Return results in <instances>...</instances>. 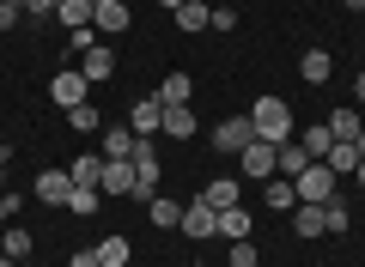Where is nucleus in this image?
I'll return each mask as SVG.
<instances>
[{"label": "nucleus", "mask_w": 365, "mask_h": 267, "mask_svg": "<svg viewBox=\"0 0 365 267\" xmlns=\"http://www.w3.org/2000/svg\"><path fill=\"white\" fill-rule=\"evenodd\" d=\"M213 146H220L225 158H237L244 146H256V122H250V115H225V122L213 127Z\"/></svg>", "instance_id": "7ed1b4c3"}, {"label": "nucleus", "mask_w": 365, "mask_h": 267, "mask_svg": "<svg viewBox=\"0 0 365 267\" xmlns=\"http://www.w3.org/2000/svg\"><path fill=\"white\" fill-rule=\"evenodd\" d=\"M250 122H256V140H268V146H287L292 134H299L287 98H256V103H250Z\"/></svg>", "instance_id": "f257e3e1"}, {"label": "nucleus", "mask_w": 365, "mask_h": 267, "mask_svg": "<svg viewBox=\"0 0 365 267\" xmlns=\"http://www.w3.org/2000/svg\"><path fill=\"white\" fill-rule=\"evenodd\" d=\"M98 201H104V189H73V194H67V213L91 219V213H98Z\"/></svg>", "instance_id": "7c9ffc66"}, {"label": "nucleus", "mask_w": 365, "mask_h": 267, "mask_svg": "<svg viewBox=\"0 0 365 267\" xmlns=\"http://www.w3.org/2000/svg\"><path fill=\"white\" fill-rule=\"evenodd\" d=\"M237 194H244V189H237L232 177H220V182H207V189H201V201H207L213 213H220V206H244V201H237Z\"/></svg>", "instance_id": "5701e85b"}, {"label": "nucleus", "mask_w": 365, "mask_h": 267, "mask_svg": "<svg viewBox=\"0 0 365 267\" xmlns=\"http://www.w3.org/2000/svg\"><path fill=\"white\" fill-rule=\"evenodd\" d=\"M158 6H170V13H177V6H182V0H158Z\"/></svg>", "instance_id": "58836bf2"}, {"label": "nucleus", "mask_w": 365, "mask_h": 267, "mask_svg": "<svg viewBox=\"0 0 365 267\" xmlns=\"http://www.w3.org/2000/svg\"><path fill=\"white\" fill-rule=\"evenodd\" d=\"M299 146L311 158H329V146H335V134H329V122H317V127H299Z\"/></svg>", "instance_id": "393cba45"}, {"label": "nucleus", "mask_w": 365, "mask_h": 267, "mask_svg": "<svg viewBox=\"0 0 365 267\" xmlns=\"http://www.w3.org/2000/svg\"><path fill=\"white\" fill-rule=\"evenodd\" d=\"M213 219H220V213H213V206L207 201H195V206H182V237H213Z\"/></svg>", "instance_id": "4468645a"}, {"label": "nucleus", "mask_w": 365, "mask_h": 267, "mask_svg": "<svg viewBox=\"0 0 365 267\" xmlns=\"http://www.w3.org/2000/svg\"><path fill=\"white\" fill-rule=\"evenodd\" d=\"M91 249H98V261H104V267H128L134 243H128V237H116V231H110V237H98V243H91Z\"/></svg>", "instance_id": "a211bd4d"}, {"label": "nucleus", "mask_w": 365, "mask_h": 267, "mask_svg": "<svg viewBox=\"0 0 365 267\" xmlns=\"http://www.w3.org/2000/svg\"><path fill=\"white\" fill-rule=\"evenodd\" d=\"M165 134H170V140H189V134H201V127H195V110H189V103L165 110Z\"/></svg>", "instance_id": "b1692460"}, {"label": "nucleus", "mask_w": 365, "mask_h": 267, "mask_svg": "<svg viewBox=\"0 0 365 267\" xmlns=\"http://www.w3.org/2000/svg\"><path fill=\"white\" fill-rule=\"evenodd\" d=\"M311 164H317V158L304 152V146H299V134H292V140L280 146V170H274V177H304V170H311Z\"/></svg>", "instance_id": "dca6fc26"}, {"label": "nucleus", "mask_w": 365, "mask_h": 267, "mask_svg": "<svg viewBox=\"0 0 365 267\" xmlns=\"http://www.w3.org/2000/svg\"><path fill=\"white\" fill-rule=\"evenodd\" d=\"M146 219H153L158 231H170V225H182V201H170V194H153V201H146Z\"/></svg>", "instance_id": "6ab92c4d"}, {"label": "nucleus", "mask_w": 365, "mask_h": 267, "mask_svg": "<svg viewBox=\"0 0 365 267\" xmlns=\"http://www.w3.org/2000/svg\"><path fill=\"white\" fill-rule=\"evenodd\" d=\"M329 134L335 140H359V110H335L329 115Z\"/></svg>", "instance_id": "c85d7f7f"}, {"label": "nucleus", "mask_w": 365, "mask_h": 267, "mask_svg": "<svg viewBox=\"0 0 365 267\" xmlns=\"http://www.w3.org/2000/svg\"><path fill=\"white\" fill-rule=\"evenodd\" d=\"M13 213H19V194H6V189H0V225H6Z\"/></svg>", "instance_id": "72a5a7b5"}, {"label": "nucleus", "mask_w": 365, "mask_h": 267, "mask_svg": "<svg viewBox=\"0 0 365 267\" xmlns=\"http://www.w3.org/2000/svg\"><path fill=\"white\" fill-rule=\"evenodd\" d=\"M189 91H195V79H189V73H170V79H165V85H158V91H153V98H158V103H165V110H177V103H189Z\"/></svg>", "instance_id": "4be33fe9"}, {"label": "nucleus", "mask_w": 365, "mask_h": 267, "mask_svg": "<svg viewBox=\"0 0 365 267\" xmlns=\"http://www.w3.org/2000/svg\"><path fill=\"white\" fill-rule=\"evenodd\" d=\"M19 267H31V261H19Z\"/></svg>", "instance_id": "ea45409f"}, {"label": "nucleus", "mask_w": 365, "mask_h": 267, "mask_svg": "<svg viewBox=\"0 0 365 267\" xmlns=\"http://www.w3.org/2000/svg\"><path fill=\"white\" fill-rule=\"evenodd\" d=\"M67 127H73V134H104V115L91 110V103H73V110H67Z\"/></svg>", "instance_id": "a878e982"}, {"label": "nucleus", "mask_w": 365, "mask_h": 267, "mask_svg": "<svg viewBox=\"0 0 365 267\" xmlns=\"http://www.w3.org/2000/svg\"><path fill=\"white\" fill-rule=\"evenodd\" d=\"M134 127H116V134H104V158H134Z\"/></svg>", "instance_id": "bb28decb"}, {"label": "nucleus", "mask_w": 365, "mask_h": 267, "mask_svg": "<svg viewBox=\"0 0 365 267\" xmlns=\"http://www.w3.org/2000/svg\"><path fill=\"white\" fill-rule=\"evenodd\" d=\"M237 170H244L250 182H268L274 170H280V146H268V140H256V146H244V152H237Z\"/></svg>", "instance_id": "20e7f679"}, {"label": "nucleus", "mask_w": 365, "mask_h": 267, "mask_svg": "<svg viewBox=\"0 0 365 267\" xmlns=\"http://www.w3.org/2000/svg\"><path fill=\"white\" fill-rule=\"evenodd\" d=\"M359 158H365V146H359V140H335L323 164L335 170V177H353V170H359Z\"/></svg>", "instance_id": "f8f14e48"}, {"label": "nucleus", "mask_w": 365, "mask_h": 267, "mask_svg": "<svg viewBox=\"0 0 365 267\" xmlns=\"http://www.w3.org/2000/svg\"><path fill=\"white\" fill-rule=\"evenodd\" d=\"M177 25L182 31H213V6H207V0H182V6H177Z\"/></svg>", "instance_id": "aec40b11"}, {"label": "nucleus", "mask_w": 365, "mask_h": 267, "mask_svg": "<svg viewBox=\"0 0 365 267\" xmlns=\"http://www.w3.org/2000/svg\"><path fill=\"white\" fill-rule=\"evenodd\" d=\"M0 255H13V261H31V231H0Z\"/></svg>", "instance_id": "c756f323"}, {"label": "nucleus", "mask_w": 365, "mask_h": 267, "mask_svg": "<svg viewBox=\"0 0 365 267\" xmlns=\"http://www.w3.org/2000/svg\"><path fill=\"white\" fill-rule=\"evenodd\" d=\"M49 98L61 103V110H73V103H86V73H79V67H67V73H55V79H49Z\"/></svg>", "instance_id": "0eeeda50"}, {"label": "nucleus", "mask_w": 365, "mask_h": 267, "mask_svg": "<svg viewBox=\"0 0 365 267\" xmlns=\"http://www.w3.org/2000/svg\"><path fill=\"white\" fill-rule=\"evenodd\" d=\"M213 237L244 243V237H250V213H244V206H220V219H213Z\"/></svg>", "instance_id": "2eb2a0df"}, {"label": "nucleus", "mask_w": 365, "mask_h": 267, "mask_svg": "<svg viewBox=\"0 0 365 267\" xmlns=\"http://www.w3.org/2000/svg\"><path fill=\"white\" fill-rule=\"evenodd\" d=\"M67 177H73V189H98V177H104V152H79L73 164H67Z\"/></svg>", "instance_id": "ddd939ff"}, {"label": "nucleus", "mask_w": 365, "mask_h": 267, "mask_svg": "<svg viewBox=\"0 0 365 267\" xmlns=\"http://www.w3.org/2000/svg\"><path fill=\"white\" fill-rule=\"evenodd\" d=\"M262 201H268V213H292V206H299L292 177H268V182H262Z\"/></svg>", "instance_id": "9b49d317"}, {"label": "nucleus", "mask_w": 365, "mask_h": 267, "mask_svg": "<svg viewBox=\"0 0 365 267\" xmlns=\"http://www.w3.org/2000/svg\"><path fill=\"white\" fill-rule=\"evenodd\" d=\"M67 194H73V177L67 170H37V201L43 206H67Z\"/></svg>", "instance_id": "6e6552de"}, {"label": "nucleus", "mask_w": 365, "mask_h": 267, "mask_svg": "<svg viewBox=\"0 0 365 267\" xmlns=\"http://www.w3.org/2000/svg\"><path fill=\"white\" fill-rule=\"evenodd\" d=\"M55 6H61V0H25V19H49Z\"/></svg>", "instance_id": "473e14b6"}, {"label": "nucleus", "mask_w": 365, "mask_h": 267, "mask_svg": "<svg viewBox=\"0 0 365 267\" xmlns=\"http://www.w3.org/2000/svg\"><path fill=\"white\" fill-rule=\"evenodd\" d=\"M353 182H359V189H365V158H359V170H353Z\"/></svg>", "instance_id": "e433bc0d"}, {"label": "nucleus", "mask_w": 365, "mask_h": 267, "mask_svg": "<svg viewBox=\"0 0 365 267\" xmlns=\"http://www.w3.org/2000/svg\"><path fill=\"white\" fill-rule=\"evenodd\" d=\"M292 189H299V201L323 206V201H335V194H341V177H335V170L323 164V158H317V164L304 170V177H292Z\"/></svg>", "instance_id": "f03ea898"}, {"label": "nucleus", "mask_w": 365, "mask_h": 267, "mask_svg": "<svg viewBox=\"0 0 365 267\" xmlns=\"http://www.w3.org/2000/svg\"><path fill=\"white\" fill-rule=\"evenodd\" d=\"M341 6H347V13H365V0H341Z\"/></svg>", "instance_id": "c9c22d12"}, {"label": "nucleus", "mask_w": 365, "mask_h": 267, "mask_svg": "<svg viewBox=\"0 0 365 267\" xmlns=\"http://www.w3.org/2000/svg\"><path fill=\"white\" fill-rule=\"evenodd\" d=\"M128 25H134L128 0H98V13H91V31H98V37H122Z\"/></svg>", "instance_id": "39448f33"}, {"label": "nucleus", "mask_w": 365, "mask_h": 267, "mask_svg": "<svg viewBox=\"0 0 365 267\" xmlns=\"http://www.w3.org/2000/svg\"><path fill=\"white\" fill-rule=\"evenodd\" d=\"M359 146H365V110H359Z\"/></svg>", "instance_id": "4c0bfd02"}, {"label": "nucleus", "mask_w": 365, "mask_h": 267, "mask_svg": "<svg viewBox=\"0 0 365 267\" xmlns=\"http://www.w3.org/2000/svg\"><path fill=\"white\" fill-rule=\"evenodd\" d=\"M79 73H86L91 85H98V79H110V73H116V49H110L104 37L91 43V49H79Z\"/></svg>", "instance_id": "423d86ee"}, {"label": "nucleus", "mask_w": 365, "mask_h": 267, "mask_svg": "<svg viewBox=\"0 0 365 267\" xmlns=\"http://www.w3.org/2000/svg\"><path fill=\"white\" fill-rule=\"evenodd\" d=\"M98 189H104V194H134V158H104Z\"/></svg>", "instance_id": "1a4fd4ad"}, {"label": "nucleus", "mask_w": 365, "mask_h": 267, "mask_svg": "<svg viewBox=\"0 0 365 267\" xmlns=\"http://www.w3.org/2000/svg\"><path fill=\"white\" fill-rule=\"evenodd\" d=\"M299 79H304V85H329V79H335V55H329V49H304Z\"/></svg>", "instance_id": "9d476101"}, {"label": "nucleus", "mask_w": 365, "mask_h": 267, "mask_svg": "<svg viewBox=\"0 0 365 267\" xmlns=\"http://www.w3.org/2000/svg\"><path fill=\"white\" fill-rule=\"evenodd\" d=\"M323 225H329V237H335V231H347V225H353V206L341 201V194H335V201H323Z\"/></svg>", "instance_id": "cd10ccee"}, {"label": "nucleus", "mask_w": 365, "mask_h": 267, "mask_svg": "<svg viewBox=\"0 0 365 267\" xmlns=\"http://www.w3.org/2000/svg\"><path fill=\"white\" fill-rule=\"evenodd\" d=\"M134 134H165V103H158V98L134 103Z\"/></svg>", "instance_id": "f3484780"}, {"label": "nucleus", "mask_w": 365, "mask_h": 267, "mask_svg": "<svg viewBox=\"0 0 365 267\" xmlns=\"http://www.w3.org/2000/svg\"><path fill=\"white\" fill-rule=\"evenodd\" d=\"M292 231H299V237H323V206H311V201H299L292 206Z\"/></svg>", "instance_id": "412c9836"}, {"label": "nucleus", "mask_w": 365, "mask_h": 267, "mask_svg": "<svg viewBox=\"0 0 365 267\" xmlns=\"http://www.w3.org/2000/svg\"><path fill=\"white\" fill-rule=\"evenodd\" d=\"M359 55H365V49H359Z\"/></svg>", "instance_id": "a19ab883"}, {"label": "nucleus", "mask_w": 365, "mask_h": 267, "mask_svg": "<svg viewBox=\"0 0 365 267\" xmlns=\"http://www.w3.org/2000/svg\"><path fill=\"white\" fill-rule=\"evenodd\" d=\"M232 267H262V249H256V243H232Z\"/></svg>", "instance_id": "2f4dec72"}, {"label": "nucleus", "mask_w": 365, "mask_h": 267, "mask_svg": "<svg viewBox=\"0 0 365 267\" xmlns=\"http://www.w3.org/2000/svg\"><path fill=\"white\" fill-rule=\"evenodd\" d=\"M353 98H359V110H365V67H359V79H353Z\"/></svg>", "instance_id": "f704fd0d"}]
</instances>
